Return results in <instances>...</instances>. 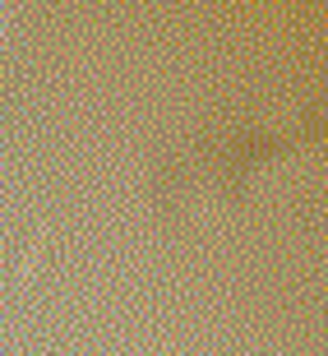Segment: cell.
Returning <instances> with one entry per match:
<instances>
[{
  "label": "cell",
  "instance_id": "cell-1",
  "mask_svg": "<svg viewBox=\"0 0 328 356\" xmlns=\"http://www.w3.org/2000/svg\"><path fill=\"white\" fill-rule=\"evenodd\" d=\"M0 47H5V24H0Z\"/></svg>",
  "mask_w": 328,
  "mask_h": 356
}]
</instances>
